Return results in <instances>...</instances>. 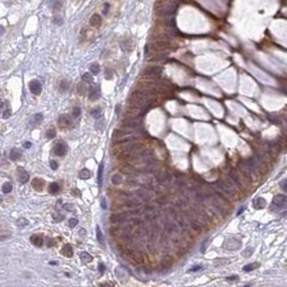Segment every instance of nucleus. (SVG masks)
<instances>
[{
  "instance_id": "1",
  "label": "nucleus",
  "mask_w": 287,
  "mask_h": 287,
  "mask_svg": "<svg viewBox=\"0 0 287 287\" xmlns=\"http://www.w3.org/2000/svg\"><path fill=\"white\" fill-rule=\"evenodd\" d=\"M215 185L219 188V190L223 193L224 195L226 196V198H237V186L236 184L232 182V180L229 177L228 181L226 180H218L216 182Z\"/></svg>"
},
{
  "instance_id": "2",
  "label": "nucleus",
  "mask_w": 287,
  "mask_h": 287,
  "mask_svg": "<svg viewBox=\"0 0 287 287\" xmlns=\"http://www.w3.org/2000/svg\"><path fill=\"white\" fill-rule=\"evenodd\" d=\"M240 170L241 172H242L243 177H245L246 180H248V181H253V180H255L256 177H257V171H256L254 168L250 167L246 161H244L243 164H240Z\"/></svg>"
},
{
  "instance_id": "3",
  "label": "nucleus",
  "mask_w": 287,
  "mask_h": 287,
  "mask_svg": "<svg viewBox=\"0 0 287 287\" xmlns=\"http://www.w3.org/2000/svg\"><path fill=\"white\" fill-rule=\"evenodd\" d=\"M141 126V120L138 118H126L123 122V127L127 130H136Z\"/></svg>"
},
{
  "instance_id": "4",
  "label": "nucleus",
  "mask_w": 287,
  "mask_h": 287,
  "mask_svg": "<svg viewBox=\"0 0 287 287\" xmlns=\"http://www.w3.org/2000/svg\"><path fill=\"white\" fill-rule=\"evenodd\" d=\"M225 247L227 250H238L241 247V241L236 237H231V238L227 239L225 242Z\"/></svg>"
},
{
  "instance_id": "5",
  "label": "nucleus",
  "mask_w": 287,
  "mask_h": 287,
  "mask_svg": "<svg viewBox=\"0 0 287 287\" xmlns=\"http://www.w3.org/2000/svg\"><path fill=\"white\" fill-rule=\"evenodd\" d=\"M73 124V120L67 114L60 115V117L58 118V125L60 128H70Z\"/></svg>"
},
{
  "instance_id": "6",
  "label": "nucleus",
  "mask_w": 287,
  "mask_h": 287,
  "mask_svg": "<svg viewBox=\"0 0 287 287\" xmlns=\"http://www.w3.org/2000/svg\"><path fill=\"white\" fill-rule=\"evenodd\" d=\"M286 202H287V198L285 195H276V196L273 198V204L275 206H277L279 209H283L286 206Z\"/></svg>"
},
{
  "instance_id": "7",
  "label": "nucleus",
  "mask_w": 287,
  "mask_h": 287,
  "mask_svg": "<svg viewBox=\"0 0 287 287\" xmlns=\"http://www.w3.org/2000/svg\"><path fill=\"white\" fill-rule=\"evenodd\" d=\"M29 89L33 95H40L42 91V85L38 80H32L29 83Z\"/></svg>"
},
{
  "instance_id": "8",
  "label": "nucleus",
  "mask_w": 287,
  "mask_h": 287,
  "mask_svg": "<svg viewBox=\"0 0 287 287\" xmlns=\"http://www.w3.org/2000/svg\"><path fill=\"white\" fill-rule=\"evenodd\" d=\"M175 11H177V9H175L174 5H166V7L159 9L158 14L160 16H171V15L174 14Z\"/></svg>"
},
{
  "instance_id": "9",
  "label": "nucleus",
  "mask_w": 287,
  "mask_h": 287,
  "mask_svg": "<svg viewBox=\"0 0 287 287\" xmlns=\"http://www.w3.org/2000/svg\"><path fill=\"white\" fill-rule=\"evenodd\" d=\"M54 154L56 156H65L67 154V145L62 142L56 143V145L54 146Z\"/></svg>"
},
{
  "instance_id": "10",
  "label": "nucleus",
  "mask_w": 287,
  "mask_h": 287,
  "mask_svg": "<svg viewBox=\"0 0 287 287\" xmlns=\"http://www.w3.org/2000/svg\"><path fill=\"white\" fill-rule=\"evenodd\" d=\"M17 172H18V181L22 183V184H24V183H26V182L29 180V174H28V172H26V170H24L23 168H18L17 169Z\"/></svg>"
},
{
  "instance_id": "11",
  "label": "nucleus",
  "mask_w": 287,
  "mask_h": 287,
  "mask_svg": "<svg viewBox=\"0 0 287 287\" xmlns=\"http://www.w3.org/2000/svg\"><path fill=\"white\" fill-rule=\"evenodd\" d=\"M32 187L34 188V190L42 191L43 188H44V181L42 179H39V177L34 179L33 181H32Z\"/></svg>"
},
{
  "instance_id": "12",
  "label": "nucleus",
  "mask_w": 287,
  "mask_h": 287,
  "mask_svg": "<svg viewBox=\"0 0 287 287\" xmlns=\"http://www.w3.org/2000/svg\"><path fill=\"white\" fill-rule=\"evenodd\" d=\"M266 206H267V202H266L265 198H261V197L256 198L253 202V206L255 209H257V210H261V209H263Z\"/></svg>"
},
{
  "instance_id": "13",
  "label": "nucleus",
  "mask_w": 287,
  "mask_h": 287,
  "mask_svg": "<svg viewBox=\"0 0 287 287\" xmlns=\"http://www.w3.org/2000/svg\"><path fill=\"white\" fill-rule=\"evenodd\" d=\"M30 242H31L33 245L40 247V246L43 245V242H44V240H43V238H42L40 234H33V236L30 237Z\"/></svg>"
},
{
  "instance_id": "14",
  "label": "nucleus",
  "mask_w": 287,
  "mask_h": 287,
  "mask_svg": "<svg viewBox=\"0 0 287 287\" xmlns=\"http://www.w3.org/2000/svg\"><path fill=\"white\" fill-rule=\"evenodd\" d=\"M161 68L160 67H152V68H148L145 70V74L150 76H157L161 73Z\"/></svg>"
},
{
  "instance_id": "15",
  "label": "nucleus",
  "mask_w": 287,
  "mask_h": 287,
  "mask_svg": "<svg viewBox=\"0 0 287 287\" xmlns=\"http://www.w3.org/2000/svg\"><path fill=\"white\" fill-rule=\"evenodd\" d=\"M88 97L91 101H96L97 99H99V97H100V91H99L98 87H93V88H91Z\"/></svg>"
},
{
  "instance_id": "16",
  "label": "nucleus",
  "mask_w": 287,
  "mask_h": 287,
  "mask_svg": "<svg viewBox=\"0 0 287 287\" xmlns=\"http://www.w3.org/2000/svg\"><path fill=\"white\" fill-rule=\"evenodd\" d=\"M62 254L66 257H72L73 256V248L70 244H65L64 247L62 248Z\"/></svg>"
},
{
  "instance_id": "17",
  "label": "nucleus",
  "mask_w": 287,
  "mask_h": 287,
  "mask_svg": "<svg viewBox=\"0 0 287 287\" xmlns=\"http://www.w3.org/2000/svg\"><path fill=\"white\" fill-rule=\"evenodd\" d=\"M101 22H102V20H101L100 15L98 14H94L93 16L91 17V20H89V24H91V26H93V27H98L99 25L101 24Z\"/></svg>"
},
{
  "instance_id": "18",
  "label": "nucleus",
  "mask_w": 287,
  "mask_h": 287,
  "mask_svg": "<svg viewBox=\"0 0 287 287\" xmlns=\"http://www.w3.org/2000/svg\"><path fill=\"white\" fill-rule=\"evenodd\" d=\"M22 155H23L22 150H20V148H12L10 152V158L12 160L20 159V158L22 157Z\"/></svg>"
},
{
  "instance_id": "19",
  "label": "nucleus",
  "mask_w": 287,
  "mask_h": 287,
  "mask_svg": "<svg viewBox=\"0 0 287 287\" xmlns=\"http://www.w3.org/2000/svg\"><path fill=\"white\" fill-rule=\"evenodd\" d=\"M80 258H81L82 261L85 263H88L93 261V256L89 253H87V252H82V253L80 254Z\"/></svg>"
},
{
  "instance_id": "20",
  "label": "nucleus",
  "mask_w": 287,
  "mask_h": 287,
  "mask_svg": "<svg viewBox=\"0 0 287 287\" xmlns=\"http://www.w3.org/2000/svg\"><path fill=\"white\" fill-rule=\"evenodd\" d=\"M59 190H60V186H59L58 183H52V184H49V193L52 195H56L59 193Z\"/></svg>"
},
{
  "instance_id": "21",
  "label": "nucleus",
  "mask_w": 287,
  "mask_h": 287,
  "mask_svg": "<svg viewBox=\"0 0 287 287\" xmlns=\"http://www.w3.org/2000/svg\"><path fill=\"white\" fill-rule=\"evenodd\" d=\"M259 267V263H248V265L244 266V267L242 268L243 271H245V272H250V271H253L255 270L256 268Z\"/></svg>"
},
{
  "instance_id": "22",
  "label": "nucleus",
  "mask_w": 287,
  "mask_h": 287,
  "mask_svg": "<svg viewBox=\"0 0 287 287\" xmlns=\"http://www.w3.org/2000/svg\"><path fill=\"white\" fill-rule=\"evenodd\" d=\"M12 189H13V186L10 182H7V183H5V184L2 185V193L3 194H9V193L12 191Z\"/></svg>"
},
{
  "instance_id": "23",
  "label": "nucleus",
  "mask_w": 287,
  "mask_h": 287,
  "mask_svg": "<svg viewBox=\"0 0 287 287\" xmlns=\"http://www.w3.org/2000/svg\"><path fill=\"white\" fill-rule=\"evenodd\" d=\"M91 175V171H89L88 169H82L81 171H80V177L83 180H86V179H89Z\"/></svg>"
},
{
  "instance_id": "24",
  "label": "nucleus",
  "mask_w": 287,
  "mask_h": 287,
  "mask_svg": "<svg viewBox=\"0 0 287 287\" xmlns=\"http://www.w3.org/2000/svg\"><path fill=\"white\" fill-rule=\"evenodd\" d=\"M91 114L93 117L95 118H99L101 116V114H102V110H101L100 108H95L93 109V110L91 111Z\"/></svg>"
},
{
  "instance_id": "25",
  "label": "nucleus",
  "mask_w": 287,
  "mask_h": 287,
  "mask_svg": "<svg viewBox=\"0 0 287 287\" xmlns=\"http://www.w3.org/2000/svg\"><path fill=\"white\" fill-rule=\"evenodd\" d=\"M122 182H123V179H122V177H120V174H114L112 177V183L114 185L122 184Z\"/></svg>"
},
{
  "instance_id": "26",
  "label": "nucleus",
  "mask_w": 287,
  "mask_h": 287,
  "mask_svg": "<svg viewBox=\"0 0 287 287\" xmlns=\"http://www.w3.org/2000/svg\"><path fill=\"white\" fill-rule=\"evenodd\" d=\"M82 80H83L85 83H91V82L94 81L93 75H91L89 72H87V73H84L83 76H82Z\"/></svg>"
},
{
  "instance_id": "27",
  "label": "nucleus",
  "mask_w": 287,
  "mask_h": 287,
  "mask_svg": "<svg viewBox=\"0 0 287 287\" xmlns=\"http://www.w3.org/2000/svg\"><path fill=\"white\" fill-rule=\"evenodd\" d=\"M76 91H78V94H79V95H82V96H83L84 94H85V91H86L85 85H84L83 83L78 84V87H76Z\"/></svg>"
},
{
  "instance_id": "28",
  "label": "nucleus",
  "mask_w": 287,
  "mask_h": 287,
  "mask_svg": "<svg viewBox=\"0 0 287 287\" xmlns=\"http://www.w3.org/2000/svg\"><path fill=\"white\" fill-rule=\"evenodd\" d=\"M102 171H103V164L101 162L100 166H99V169H98V184H99V186H101V183H102Z\"/></svg>"
},
{
  "instance_id": "29",
  "label": "nucleus",
  "mask_w": 287,
  "mask_h": 287,
  "mask_svg": "<svg viewBox=\"0 0 287 287\" xmlns=\"http://www.w3.org/2000/svg\"><path fill=\"white\" fill-rule=\"evenodd\" d=\"M89 69H91V72L93 74H98L99 71H100V67H99L98 64H91Z\"/></svg>"
},
{
  "instance_id": "30",
  "label": "nucleus",
  "mask_w": 287,
  "mask_h": 287,
  "mask_svg": "<svg viewBox=\"0 0 287 287\" xmlns=\"http://www.w3.org/2000/svg\"><path fill=\"white\" fill-rule=\"evenodd\" d=\"M55 136H56V130L55 129H49L46 131V133H45V137L47 138V139H53V138H55Z\"/></svg>"
},
{
  "instance_id": "31",
  "label": "nucleus",
  "mask_w": 287,
  "mask_h": 287,
  "mask_svg": "<svg viewBox=\"0 0 287 287\" xmlns=\"http://www.w3.org/2000/svg\"><path fill=\"white\" fill-rule=\"evenodd\" d=\"M96 232H97V239H98L99 243H100L101 245H103V239H102V233H101L100 227H97V229H96Z\"/></svg>"
},
{
  "instance_id": "32",
  "label": "nucleus",
  "mask_w": 287,
  "mask_h": 287,
  "mask_svg": "<svg viewBox=\"0 0 287 287\" xmlns=\"http://www.w3.org/2000/svg\"><path fill=\"white\" fill-rule=\"evenodd\" d=\"M42 120H43V115H42L41 113H38V114H36V115L33 116L34 124H40L42 122Z\"/></svg>"
},
{
  "instance_id": "33",
  "label": "nucleus",
  "mask_w": 287,
  "mask_h": 287,
  "mask_svg": "<svg viewBox=\"0 0 287 287\" xmlns=\"http://www.w3.org/2000/svg\"><path fill=\"white\" fill-rule=\"evenodd\" d=\"M18 227H25L26 225H28V221L26 218H18L16 222Z\"/></svg>"
},
{
  "instance_id": "34",
  "label": "nucleus",
  "mask_w": 287,
  "mask_h": 287,
  "mask_svg": "<svg viewBox=\"0 0 287 287\" xmlns=\"http://www.w3.org/2000/svg\"><path fill=\"white\" fill-rule=\"evenodd\" d=\"M68 86H69L68 81H67V80H62V81L60 82V85H59V88L62 89V91H67V88H68Z\"/></svg>"
},
{
  "instance_id": "35",
  "label": "nucleus",
  "mask_w": 287,
  "mask_h": 287,
  "mask_svg": "<svg viewBox=\"0 0 287 287\" xmlns=\"http://www.w3.org/2000/svg\"><path fill=\"white\" fill-rule=\"evenodd\" d=\"M72 115L74 117H79L81 115V108L80 107H74L73 110H72Z\"/></svg>"
},
{
  "instance_id": "36",
  "label": "nucleus",
  "mask_w": 287,
  "mask_h": 287,
  "mask_svg": "<svg viewBox=\"0 0 287 287\" xmlns=\"http://www.w3.org/2000/svg\"><path fill=\"white\" fill-rule=\"evenodd\" d=\"M10 238V233L9 232H3V231H0V241L7 240V239Z\"/></svg>"
},
{
  "instance_id": "37",
  "label": "nucleus",
  "mask_w": 287,
  "mask_h": 287,
  "mask_svg": "<svg viewBox=\"0 0 287 287\" xmlns=\"http://www.w3.org/2000/svg\"><path fill=\"white\" fill-rule=\"evenodd\" d=\"M60 7H62V1H59V0H53V9H54V10H58Z\"/></svg>"
},
{
  "instance_id": "38",
  "label": "nucleus",
  "mask_w": 287,
  "mask_h": 287,
  "mask_svg": "<svg viewBox=\"0 0 287 287\" xmlns=\"http://www.w3.org/2000/svg\"><path fill=\"white\" fill-rule=\"evenodd\" d=\"M78 223H79V221H78L76 218H70V219H69V226H70L71 228L75 227V226L78 225Z\"/></svg>"
},
{
  "instance_id": "39",
  "label": "nucleus",
  "mask_w": 287,
  "mask_h": 287,
  "mask_svg": "<svg viewBox=\"0 0 287 287\" xmlns=\"http://www.w3.org/2000/svg\"><path fill=\"white\" fill-rule=\"evenodd\" d=\"M252 253H253V248H252V247H247L245 250H244V253H243V256H244V257H250V256L252 255Z\"/></svg>"
},
{
  "instance_id": "40",
  "label": "nucleus",
  "mask_w": 287,
  "mask_h": 287,
  "mask_svg": "<svg viewBox=\"0 0 287 287\" xmlns=\"http://www.w3.org/2000/svg\"><path fill=\"white\" fill-rule=\"evenodd\" d=\"M166 25H167L168 27H174V25H175L174 20H173V18H168V20L166 21Z\"/></svg>"
},
{
  "instance_id": "41",
  "label": "nucleus",
  "mask_w": 287,
  "mask_h": 287,
  "mask_svg": "<svg viewBox=\"0 0 287 287\" xmlns=\"http://www.w3.org/2000/svg\"><path fill=\"white\" fill-rule=\"evenodd\" d=\"M49 166H51V168L53 170H56L57 168H58V164H57L55 160H51V162H49Z\"/></svg>"
},
{
  "instance_id": "42",
  "label": "nucleus",
  "mask_w": 287,
  "mask_h": 287,
  "mask_svg": "<svg viewBox=\"0 0 287 287\" xmlns=\"http://www.w3.org/2000/svg\"><path fill=\"white\" fill-rule=\"evenodd\" d=\"M227 261H228L227 259H219V260L217 259V260H216V263H215V266H217V265H218V266L219 265H225Z\"/></svg>"
},
{
  "instance_id": "43",
  "label": "nucleus",
  "mask_w": 287,
  "mask_h": 287,
  "mask_svg": "<svg viewBox=\"0 0 287 287\" xmlns=\"http://www.w3.org/2000/svg\"><path fill=\"white\" fill-rule=\"evenodd\" d=\"M109 8H110V5L106 3V5H104V9H103V14L104 15H107L109 13Z\"/></svg>"
},
{
  "instance_id": "44",
  "label": "nucleus",
  "mask_w": 287,
  "mask_h": 287,
  "mask_svg": "<svg viewBox=\"0 0 287 287\" xmlns=\"http://www.w3.org/2000/svg\"><path fill=\"white\" fill-rule=\"evenodd\" d=\"M10 116H11V110L8 109V110L3 113V118H8V117H10Z\"/></svg>"
},
{
  "instance_id": "45",
  "label": "nucleus",
  "mask_w": 287,
  "mask_h": 287,
  "mask_svg": "<svg viewBox=\"0 0 287 287\" xmlns=\"http://www.w3.org/2000/svg\"><path fill=\"white\" fill-rule=\"evenodd\" d=\"M238 279H239L238 275H233V276H228V277H226V280H227V281H236V280H238Z\"/></svg>"
},
{
  "instance_id": "46",
  "label": "nucleus",
  "mask_w": 287,
  "mask_h": 287,
  "mask_svg": "<svg viewBox=\"0 0 287 287\" xmlns=\"http://www.w3.org/2000/svg\"><path fill=\"white\" fill-rule=\"evenodd\" d=\"M64 208H65V209H67V211H72V209H73V206H72L71 204H65Z\"/></svg>"
},
{
  "instance_id": "47",
  "label": "nucleus",
  "mask_w": 287,
  "mask_h": 287,
  "mask_svg": "<svg viewBox=\"0 0 287 287\" xmlns=\"http://www.w3.org/2000/svg\"><path fill=\"white\" fill-rule=\"evenodd\" d=\"M199 269H201V267H200V266H196V267H193V268H191L190 271H194V272H195V271H198Z\"/></svg>"
},
{
  "instance_id": "48",
  "label": "nucleus",
  "mask_w": 287,
  "mask_h": 287,
  "mask_svg": "<svg viewBox=\"0 0 287 287\" xmlns=\"http://www.w3.org/2000/svg\"><path fill=\"white\" fill-rule=\"evenodd\" d=\"M5 27H3V26H1V25H0V36H2V34L5 33Z\"/></svg>"
},
{
  "instance_id": "49",
  "label": "nucleus",
  "mask_w": 287,
  "mask_h": 287,
  "mask_svg": "<svg viewBox=\"0 0 287 287\" xmlns=\"http://www.w3.org/2000/svg\"><path fill=\"white\" fill-rule=\"evenodd\" d=\"M206 240L203 242V246H202V248H201V253H204V250H206Z\"/></svg>"
},
{
  "instance_id": "50",
  "label": "nucleus",
  "mask_w": 287,
  "mask_h": 287,
  "mask_svg": "<svg viewBox=\"0 0 287 287\" xmlns=\"http://www.w3.org/2000/svg\"><path fill=\"white\" fill-rule=\"evenodd\" d=\"M285 183H286V180L282 181V184H281V186H282V188L284 189V190H286V187H285Z\"/></svg>"
},
{
  "instance_id": "51",
  "label": "nucleus",
  "mask_w": 287,
  "mask_h": 287,
  "mask_svg": "<svg viewBox=\"0 0 287 287\" xmlns=\"http://www.w3.org/2000/svg\"><path fill=\"white\" fill-rule=\"evenodd\" d=\"M30 146H31V143H29V142L25 143V144H24V147H26V148H29Z\"/></svg>"
},
{
  "instance_id": "52",
  "label": "nucleus",
  "mask_w": 287,
  "mask_h": 287,
  "mask_svg": "<svg viewBox=\"0 0 287 287\" xmlns=\"http://www.w3.org/2000/svg\"><path fill=\"white\" fill-rule=\"evenodd\" d=\"M101 204H102L103 209H106V202H104V199H102V202H101Z\"/></svg>"
},
{
  "instance_id": "53",
  "label": "nucleus",
  "mask_w": 287,
  "mask_h": 287,
  "mask_svg": "<svg viewBox=\"0 0 287 287\" xmlns=\"http://www.w3.org/2000/svg\"><path fill=\"white\" fill-rule=\"evenodd\" d=\"M243 210H244V208H243V206H242V208L240 209V211L238 212V214H241V213H242V211H243Z\"/></svg>"
}]
</instances>
